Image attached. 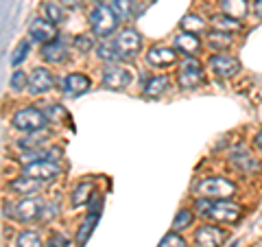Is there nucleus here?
Wrapping results in <instances>:
<instances>
[{"instance_id":"obj_1","label":"nucleus","mask_w":262,"mask_h":247,"mask_svg":"<svg viewBox=\"0 0 262 247\" xmlns=\"http://www.w3.org/2000/svg\"><path fill=\"white\" fill-rule=\"evenodd\" d=\"M196 210L201 217L212 219L216 223H236L243 217V208L236 205L234 201H210V199H199L196 201Z\"/></svg>"},{"instance_id":"obj_2","label":"nucleus","mask_w":262,"mask_h":247,"mask_svg":"<svg viewBox=\"0 0 262 247\" xmlns=\"http://www.w3.org/2000/svg\"><path fill=\"white\" fill-rule=\"evenodd\" d=\"M120 27V15L112 9V5H96L92 13H90V29L96 37H110L114 35V31H118Z\"/></svg>"},{"instance_id":"obj_3","label":"nucleus","mask_w":262,"mask_h":247,"mask_svg":"<svg viewBox=\"0 0 262 247\" xmlns=\"http://www.w3.org/2000/svg\"><path fill=\"white\" fill-rule=\"evenodd\" d=\"M194 193L199 195V199H210V201H225L238 193L234 182H229L227 177H208L203 182L196 184Z\"/></svg>"},{"instance_id":"obj_4","label":"nucleus","mask_w":262,"mask_h":247,"mask_svg":"<svg viewBox=\"0 0 262 247\" xmlns=\"http://www.w3.org/2000/svg\"><path fill=\"white\" fill-rule=\"evenodd\" d=\"M11 125L18 131H24V134H35V131H42L48 125V118H46V114L42 110L24 108V110L13 114Z\"/></svg>"},{"instance_id":"obj_5","label":"nucleus","mask_w":262,"mask_h":247,"mask_svg":"<svg viewBox=\"0 0 262 247\" xmlns=\"http://www.w3.org/2000/svg\"><path fill=\"white\" fill-rule=\"evenodd\" d=\"M114 46L120 55V61L134 59L142 48V35L136 29H122L116 37H114Z\"/></svg>"},{"instance_id":"obj_6","label":"nucleus","mask_w":262,"mask_h":247,"mask_svg":"<svg viewBox=\"0 0 262 247\" xmlns=\"http://www.w3.org/2000/svg\"><path fill=\"white\" fill-rule=\"evenodd\" d=\"M134 84V72L120 64H110L103 72V86L107 90H127Z\"/></svg>"},{"instance_id":"obj_7","label":"nucleus","mask_w":262,"mask_h":247,"mask_svg":"<svg viewBox=\"0 0 262 247\" xmlns=\"http://www.w3.org/2000/svg\"><path fill=\"white\" fill-rule=\"evenodd\" d=\"M203 84V66L196 57H188L179 68V86L182 90H194Z\"/></svg>"},{"instance_id":"obj_8","label":"nucleus","mask_w":262,"mask_h":247,"mask_svg":"<svg viewBox=\"0 0 262 247\" xmlns=\"http://www.w3.org/2000/svg\"><path fill=\"white\" fill-rule=\"evenodd\" d=\"M24 175L33 177L37 182H53L55 177L61 175V167L53 160H37V162H31V164H24Z\"/></svg>"},{"instance_id":"obj_9","label":"nucleus","mask_w":262,"mask_h":247,"mask_svg":"<svg viewBox=\"0 0 262 247\" xmlns=\"http://www.w3.org/2000/svg\"><path fill=\"white\" fill-rule=\"evenodd\" d=\"M229 238V232L219 225H201L194 232V245L196 247H223Z\"/></svg>"},{"instance_id":"obj_10","label":"nucleus","mask_w":262,"mask_h":247,"mask_svg":"<svg viewBox=\"0 0 262 247\" xmlns=\"http://www.w3.org/2000/svg\"><path fill=\"white\" fill-rule=\"evenodd\" d=\"M210 68L219 79H232L241 72V61L232 55L216 53V55L210 57Z\"/></svg>"},{"instance_id":"obj_11","label":"nucleus","mask_w":262,"mask_h":247,"mask_svg":"<svg viewBox=\"0 0 262 247\" xmlns=\"http://www.w3.org/2000/svg\"><path fill=\"white\" fill-rule=\"evenodd\" d=\"M229 164L236 169L245 173V175H253V173H258L262 169V164L253 158L249 149H245V147H238V149H234L229 153Z\"/></svg>"},{"instance_id":"obj_12","label":"nucleus","mask_w":262,"mask_h":247,"mask_svg":"<svg viewBox=\"0 0 262 247\" xmlns=\"http://www.w3.org/2000/svg\"><path fill=\"white\" fill-rule=\"evenodd\" d=\"M29 37L33 42H39V44H51L57 39V24H53L51 20L46 18H37L31 22L29 27Z\"/></svg>"},{"instance_id":"obj_13","label":"nucleus","mask_w":262,"mask_h":247,"mask_svg":"<svg viewBox=\"0 0 262 247\" xmlns=\"http://www.w3.org/2000/svg\"><path fill=\"white\" fill-rule=\"evenodd\" d=\"M55 86V79H53V72L46 70V68H35L29 77V94L33 96H39V94H46L51 92Z\"/></svg>"},{"instance_id":"obj_14","label":"nucleus","mask_w":262,"mask_h":247,"mask_svg":"<svg viewBox=\"0 0 262 247\" xmlns=\"http://www.w3.org/2000/svg\"><path fill=\"white\" fill-rule=\"evenodd\" d=\"M177 61V51L170 46H153L146 53V64L155 66V68H166Z\"/></svg>"},{"instance_id":"obj_15","label":"nucleus","mask_w":262,"mask_h":247,"mask_svg":"<svg viewBox=\"0 0 262 247\" xmlns=\"http://www.w3.org/2000/svg\"><path fill=\"white\" fill-rule=\"evenodd\" d=\"M42 208L44 203H39L37 199H24L15 205V219L22 221V223H33L42 217Z\"/></svg>"},{"instance_id":"obj_16","label":"nucleus","mask_w":262,"mask_h":247,"mask_svg":"<svg viewBox=\"0 0 262 247\" xmlns=\"http://www.w3.org/2000/svg\"><path fill=\"white\" fill-rule=\"evenodd\" d=\"M92 81H90L83 72H70L68 77L63 79V92L68 96H79V94H85Z\"/></svg>"},{"instance_id":"obj_17","label":"nucleus","mask_w":262,"mask_h":247,"mask_svg":"<svg viewBox=\"0 0 262 247\" xmlns=\"http://www.w3.org/2000/svg\"><path fill=\"white\" fill-rule=\"evenodd\" d=\"M201 39L192 35V33H179V35L175 37V48L177 51H182L184 55L188 57H196L201 53Z\"/></svg>"},{"instance_id":"obj_18","label":"nucleus","mask_w":262,"mask_h":247,"mask_svg":"<svg viewBox=\"0 0 262 247\" xmlns=\"http://www.w3.org/2000/svg\"><path fill=\"white\" fill-rule=\"evenodd\" d=\"M66 55H68V46H66V42L59 39V37H57L55 42L42 46V57L48 64H63Z\"/></svg>"},{"instance_id":"obj_19","label":"nucleus","mask_w":262,"mask_h":247,"mask_svg":"<svg viewBox=\"0 0 262 247\" xmlns=\"http://www.w3.org/2000/svg\"><path fill=\"white\" fill-rule=\"evenodd\" d=\"M170 90V77L168 75H160V77H153L146 81L144 86V98H158L162 94H166Z\"/></svg>"},{"instance_id":"obj_20","label":"nucleus","mask_w":262,"mask_h":247,"mask_svg":"<svg viewBox=\"0 0 262 247\" xmlns=\"http://www.w3.org/2000/svg\"><path fill=\"white\" fill-rule=\"evenodd\" d=\"M247 11H249L247 0H221V13L229 15L234 20H243Z\"/></svg>"},{"instance_id":"obj_21","label":"nucleus","mask_w":262,"mask_h":247,"mask_svg":"<svg viewBox=\"0 0 262 247\" xmlns=\"http://www.w3.org/2000/svg\"><path fill=\"white\" fill-rule=\"evenodd\" d=\"M48 131L42 129V131H35V134H27L22 140H18V147L22 151H35V149H44V142L48 140Z\"/></svg>"},{"instance_id":"obj_22","label":"nucleus","mask_w":262,"mask_h":247,"mask_svg":"<svg viewBox=\"0 0 262 247\" xmlns=\"http://www.w3.org/2000/svg\"><path fill=\"white\" fill-rule=\"evenodd\" d=\"M39 188H42V182H37V179H33V177H27V175L9 182V191L18 193V195H33V193H37Z\"/></svg>"},{"instance_id":"obj_23","label":"nucleus","mask_w":262,"mask_h":247,"mask_svg":"<svg viewBox=\"0 0 262 247\" xmlns=\"http://www.w3.org/2000/svg\"><path fill=\"white\" fill-rule=\"evenodd\" d=\"M208 44L212 46V51L223 53V51H227V48L234 44V39H232V35H229V33H223V31L212 29V31L208 33Z\"/></svg>"},{"instance_id":"obj_24","label":"nucleus","mask_w":262,"mask_h":247,"mask_svg":"<svg viewBox=\"0 0 262 247\" xmlns=\"http://www.w3.org/2000/svg\"><path fill=\"white\" fill-rule=\"evenodd\" d=\"M212 27H214L216 31H223V33H236V31H241L243 29V24L241 20H234V18H229V15H223V13H216L214 18H212Z\"/></svg>"},{"instance_id":"obj_25","label":"nucleus","mask_w":262,"mask_h":247,"mask_svg":"<svg viewBox=\"0 0 262 247\" xmlns=\"http://www.w3.org/2000/svg\"><path fill=\"white\" fill-rule=\"evenodd\" d=\"M94 195L96 193H94L92 182H81L75 191H72V205H85Z\"/></svg>"},{"instance_id":"obj_26","label":"nucleus","mask_w":262,"mask_h":247,"mask_svg":"<svg viewBox=\"0 0 262 247\" xmlns=\"http://www.w3.org/2000/svg\"><path fill=\"white\" fill-rule=\"evenodd\" d=\"M182 29H184V33H192V35H196V33L208 29V22L203 20L201 15H196V13H188L186 18L182 20Z\"/></svg>"},{"instance_id":"obj_27","label":"nucleus","mask_w":262,"mask_h":247,"mask_svg":"<svg viewBox=\"0 0 262 247\" xmlns=\"http://www.w3.org/2000/svg\"><path fill=\"white\" fill-rule=\"evenodd\" d=\"M96 57L105 64H118L120 61V55L116 51L114 42H105V44H98L96 46Z\"/></svg>"},{"instance_id":"obj_28","label":"nucleus","mask_w":262,"mask_h":247,"mask_svg":"<svg viewBox=\"0 0 262 247\" xmlns=\"http://www.w3.org/2000/svg\"><path fill=\"white\" fill-rule=\"evenodd\" d=\"M15 247H44V245H42V238H39L37 232L24 230V232H20L18 238H15Z\"/></svg>"},{"instance_id":"obj_29","label":"nucleus","mask_w":262,"mask_h":247,"mask_svg":"<svg viewBox=\"0 0 262 247\" xmlns=\"http://www.w3.org/2000/svg\"><path fill=\"white\" fill-rule=\"evenodd\" d=\"M96 223H98V215H88V219L83 221V225L79 228V234H77L79 247H83L88 243V238H90V234H92V230H94Z\"/></svg>"},{"instance_id":"obj_30","label":"nucleus","mask_w":262,"mask_h":247,"mask_svg":"<svg viewBox=\"0 0 262 247\" xmlns=\"http://www.w3.org/2000/svg\"><path fill=\"white\" fill-rule=\"evenodd\" d=\"M112 9L120 15V20H129L134 15V0H112Z\"/></svg>"},{"instance_id":"obj_31","label":"nucleus","mask_w":262,"mask_h":247,"mask_svg":"<svg viewBox=\"0 0 262 247\" xmlns=\"http://www.w3.org/2000/svg\"><path fill=\"white\" fill-rule=\"evenodd\" d=\"M194 223V215L190 210H179L177 212V217H175V221H173V230L175 232H182V230H186V228H190Z\"/></svg>"},{"instance_id":"obj_32","label":"nucleus","mask_w":262,"mask_h":247,"mask_svg":"<svg viewBox=\"0 0 262 247\" xmlns=\"http://www.w3.org/2000/svg\"><path fill=\"white\" fill-rule=\"evenodd\" d=\"M44 13H46V20H51L53 24H61L66 20V13H63V7L61 5H55V3H48L44 7Z\"/></svg>"},{"instance_id":"obj_33","label":"nucleus","mask_w":262,"mask_h":247,"mask_svg":"<svg viewBox=\"0 0 262 247\" xmlns=\"http://www.w3.org/2000/svg\"><path fill=\"white\" fill-rule=\"evenodd\" d=\"M29 51H31V42L29 39H22V42L15 46V51H13V55H11V66H20L24 59H27V55H29Z\"/></svg>"},{"instance_id":"obj_34","label":"nucleus","mask_w":262,"mask_h":247,"mask_svg":"<svg viewBox=\"0 0 262 247\" xmlns=\"http://www.w3.org/2000/svg\"><path fill=\"white\" fill-rule=\"evenodd\" d=\"M9 86H11V90H15V92H22V90H27L29 88L27 72H24V70H15L13 75L9 77Z\"/></svg>"},{"instance_id":"obj_35","label":"nucleus","mask_w":262,"mask_h":247,"mask_svg":"<svg viewBox=\"0 0 262 247\" xmlns=\"http://www.w3.org/2000/svg\"><path fill=\"white\" fill-rule=\"evenodd\" d=\"M160 247H188V243H186L184 236H179V232H168L162 238Z\"/></svg>"},{"instance_id":"obj_36","label":"nucleus","mask_w":262,"mask_h":247,"mask_svg":"<svg viewBox=\"0 0 262 247\" xmlns=\"http://www.w3.org/2000/svg\"><path fill=\"white\" fill-rule=\"evenodd\" d=\"M75 48L79 51V55H85V53H90L92 51V46H94V42H92V37H88V35H77L75 37Z\"/></svg>"},{"instance_id":"obj_37","label":"nucleus","mask_w":262,"mask_h":247,"mask_svg":"<svg viewBox=\"0 0 262 247\" xmlns=\"http://www.w3.org/2000/svg\"><path fill=\"white\" fill-rule=\"evenodd\" d=\"M57 215H59V205H57V203H44V208H42V217H39V221H44V223H48V221H53Z\"/></svg>"},{"instance_id":"obj_38","label":"nucleus","mask_w":262,"mask_h":247,"mask_svg":"<svg viewBox=\"0 0 262 247\" xmlns=\"http://www.w3.org/2000/svg\"><path fill=\"white\" fill-rule=\"evenodd\" d=\"M44 114H46V118L53 120V122H59L61 118H66V112L59 108V105H48L44 110Z\"/></svg>"},{"instance_id":"obj_39","label":"nucleus","mask_w":262,"mask_h":247,"mask_svg":"<svg viewBox=\"0 0 262 247\" xmlns=\"http://www.w3.org/2000/svg\"><path fill=\"white\" fill-rule=\"evenodd\" d=\"M48 247H68L70 245V238L66 236L63 232H55L51 238H48Z\"/></svg>"},{"instance_id":"obj_40","label":"nucleus","mask_w":262,"mask_h":247,"mask_svg":"<svg viewBox=\"0 0 262 247\" xmlns=\"http://www.w3.org/2000/svg\"><path fill=\"white\" fill-rule=\"evenodd\" d=\"M59 3L66 9H77V7H81V0H59Z\"/></svg>"},{"instance_id":"obj_41","label":"nucleus","mask_w":262,"mask_h":247,"mask_svg":"<svg viewBox=\"0 0 262 247\" xmlns=\"http://www.w3.org/2000/svg\"><path fill=\"white\" fill-rule=\"evenodd\" d=\"M253 142H256V147L262 151V131H258V134H256V138H253Z\"/></svg>"},{"instance_id":"obj_42","label":"nucleus","mask_w":262,"mask_h":247,"mask_svg":"<svg viewBox=\"0 0 262 247\" xmlns=\"http://www.w3.org/2000/svg\"><path fill=\"white\" fill-rule=\"evenodd\" d=\"M253 9H256V13L262 18V0H256V5H253Z\"/></svg>"},{"instance_id":"obj_43","label":"nucleus","mask_w":262,"mask_h":247,"mask_svg":"<svg viewBox=\"0 0 262 247\" xmlns=\"http://www.w3.org/2000/svg\"><path fill=\"white\" fill-rule=\"evenodd\" d=\"M146 3H155V0H146Z\"/></svg>"}]
</instances>
